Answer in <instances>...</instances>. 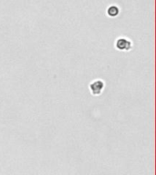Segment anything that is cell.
I'll use <instances>...</instances> for the list:
<instances>
[{"label":"cell","instance_id":"obj_2","mask_svg":"<svg viewBox=\"0 0 156 175\" xmlns=\"http://www.w3.org/2000/svg\"><path fill=\"white\" fill-rule=\"evenodd\" d=\"M115 48L120 51H130L132 49V42L126 38H119L115 42Z\"/></svg>","mask_w":156,"mask_h":175},{"label":"cell","instance_id":"obj_1","mask_svg":"<svg viewBox=\"0 0 156 175\" xmlns=\"http://www.w3.org/2000/svg\"><path fill=\"white\" fill-rule=\"evenodd\" d=\"M105 88V82L102 79H95L90 84V91L93 96H100Z\"/></svg>","mask_w":156,"mask_h":175},{"label":"cell","instance_id":"obj_3","mask_svg":"<svg viewBox=\"0 0 156 175\" xmlns=\"http://www.w3.org/2000/svg\"><path fill=\"white\" fill-rule=\"evenodd\" d=\"M108 15L110 17H116L118 16L119 12H120V9L118 6H111L109 8H108Z\"/></svg>","mask_w":156,"mask_h":175}]
</instances>
